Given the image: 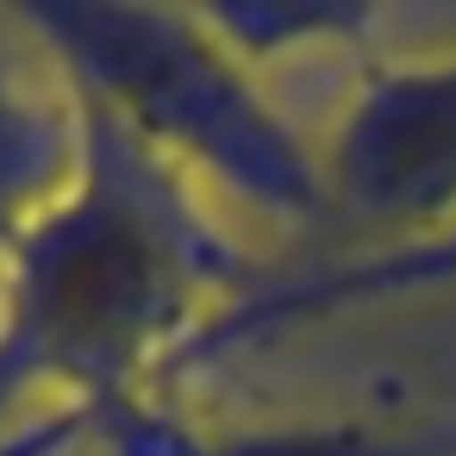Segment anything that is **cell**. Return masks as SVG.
<instances>
[{
  "label": "cell",
  "mask_w": 456,
  "mask_h": 456,
  "mask_svg": "<svg viewBox=\"0 0 456 456\" xmlns=\"http://www.w3.org/2000/svg\"><path fill=\"white\" fill-rule=\"evenodd\" d=\"M232 275L213 213L88 107L82 175L0 256V437L32 419L20 412L32 394L88 406L101 431L138 419V387L200 331Z\"/></svg>",
  "instance_id": "6da1fadb"
},
{
  "label": "cell",
  "mask_w": 456,
  "mask_h": 456,
  "mask_svg": "<svg viewBox=\"0 0 456 456\" xmlns=\"http://www.w3.org/2000/svg\"><path fill=\"white\" fill-rule=\"evenodd\" d=\"M69 88L157 157L207 213L238 207L256 225L331 219L325 157L281 113L263 76L200 20L157 0H32L7 13Z\"/></svg>",
  "instance_id": "7a4b0ae2"
},
{
  "label": "cell",
  "mask_w": 456,
  "mask_h": 456,
  "mask_svg": "<svg viewBox=\"0 0 456 456\" xmlns=\"http://www.w3.org/2000/svg\"><path fill=\"white\" fill-rule=\"evenodd\" d=\"M319 157L338 219L400 238L456 225V20L369 57Z\"/></svg>",
  "instance_id": "3957f363"
},
{
  "label": "cell",
  "mask_w": 456,
  "mask_h": 456,
  "mask_svg": "<svg viewBox=\"0 0 456 456\" xmlns=\"http://www.w3.org/2000/svg\"><path fill=\"white\" fill-rule=\"evenodd\" d=\"M88 101L13 26L0 45V256H7L82 175Z\"/></svg>",
  "instance_id": "277c9868"
},
{
  "label": "cell",
  "mask_w": 456,
  "mask_h": 456,
  "mask_svg": "<svg viewBox=\"0 0 456 456\" xmlns=\"http://www.w3.org/2000/svg\"><path fill=\"white\" fill-rule=\"evenodd\" d=\"M113 437L138 456H456V425H300L244 437H175L157 419H126Z\"/></svg>",
  "instance_id": "5b68a950"
},
{
  "label": "cell",
  "mask_w": 456,
  "mask_h": 456,
  "mask_svg": "<svg viewBox=\"0 0 456 456\" xmlns=\"http://www.w3.org/2000/svg\"><path fill=\"white\" fill-rule=\"evenodd\" d=\"M101 419L88 406H45L32 412L13 437H0V456H69L82 437H94Z\"/></svg>",
  "instance_id": "8992f818"
}]
</instances>
